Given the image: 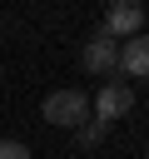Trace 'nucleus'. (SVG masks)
Returning a JSON list of instances; mask_svg holds the SVG:
<instances>
[{
	"label": "nucleus",
	"mask_w": 149,
	"mask_h": 159,
	"mask_svg": "<svg viewBox=\"0 0 149 159\" xmlns=\"http://www.w3.org/2000/svg\"><path fill=\"white\" fill-rule=\"evenodd\" d=\"M45 119L60 124V129H79L89 119V94L84 89H55V94H45Z\"/></svg>",
	"instance_id": "obj_1"
},
{
	"label": "nucleus",
	"mask_w": 149,
	"mask_h": 159,
	"mask_svg": "<svg viewBox=\"0 0 149 159\" xmlns=\"http://www.w3.org/2000/svg\"><path fill=\"white\" fill-rule=\"evenodd\" d=\"M79 65H84L89 75H109V70L119 65V45H114L104 30H94V35L84 40V55H79Z\"/></svg>",
	"instance_id": "obj_4"
},
{
	"label": "nucleus",
	"mask_w": 149,
	"mask_h": 159,
	"mask_svg": "<svg viewBox=\"0 0 149 159\" xmlns=\"http://www.w3.org/2000/svg\"><path fill=\"white\" fill-rule=\"evenodd\" d=\"M129 109H134V89H129L124 80H104V84H99V94H94V114H99V124L109 129V124H114V119H124Z\"/></svg>",
	"instance_id": "obj_2"
},
{
	"label": "nucleus",
	"mask_w": 149,
	"mask_h": 159,
	"mask_svg": "<svg viewBox=\"0 0 149 159\" xmlns=\"http://www.w3.org/2000/svg\"><path fill=\"white\" fill-rule=\"evenodd\" d=\"M0 159H35V154H30V144H20V139H0Z\"/></svg>",
	"instance_id": "obj_6"
},
{
	"label": "nucleus",
	"mask_w": 149,
	"mask_h": 159,
	"mask_svg": "<svg viewBox=\"0 0 149 159\" xmlns=\"http://www.w3.org/2000/svg\"><path fill=\"white\" fill-rule=\"evenodd\" d=\"M99 134H104V124H99V119H94V124H89V119L79 124V139H84V144H99Z\"/></svg>",
	"instance_id": "obj_7"
},
{
	"label": "nucleus",
	"mask_w": 149,
	"mask_h": 159,
	"mask_svg": "<svg viewBox=\"0 0 149 159\" xmlns=\"http://www.w3.org/2000/svg\"><path fill=\"white\" fill-rule=\"evenodd\" d=\"M119 70L134 75V80H149V30H139L134 40H124V50H119Z\"/></svg>",
	"instance_id": "obj_5"
},
{
	"label": "nucleus",
	"mask_w": 149,
	"mask_h": 159,
	"mask_svg": "<svg viewBox=\"0 0 149 159\" xmlns=\"http://www.w3.org/2000/svg\"><path fill=\"white\" fill-rule=\"evenodd\" d=\"M99 30H104L109 40H134V35L144 30V5H134V0H119V5H109Z\"/></svg>",
	"instance_id": "obj_3"
}]
</instances>
